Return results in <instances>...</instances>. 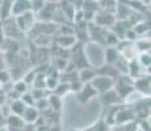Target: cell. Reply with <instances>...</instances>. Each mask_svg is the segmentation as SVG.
<instances>
[{
    "label": "cell",
    "mask_w": 151,
    "mask_h": 131,
    "mask_svg": "<svg viewBox=\"0 0 151 131\" xmlns=\"http://www.w3.org/2000/svg\"><path fill=\"white\" fill-rule=\"evenodd\" d=\"M13 20H14V24H16V26L19 28V30L21 31L22 34H24V33H29V31L32 30V28L34 26V24L37 22L36 14L32 12V11H28V12L13 17Z\"/></svg>",
    "instance_id": "cell-1"
},
{
    "label": "cell",
    "mask_w": 151,
    "mask_h": 131,
    "mask_svg": "<svg viewBox=\"0 0 151 131\" xmlns=\"http://www.w3.org/2000/svg\"><path fill=\"white\" fill-rule=\"evenodd\" d=\"M114 79H110L103 75H96L91 81V85L95 88V91L97 92V94H103V93L108 92L109 89H112L114 87Z\"/></svg>",
    "instance_id": "cell-2"
},
{
    "label": "cell",
    "mask_w": 151,
    "mask_h": 131,
    "mask_svg": "<svg viewBox=\"0 0 151 131\" xmlns=\"http://www.w3.org/2000/svg\"><path fill=\"white\" fill-rule=\"evenodd\" d=\"M58 9V4L57 3H50V1H46L45 7L40 11L38 13L36 14V19L41 22H49V21H53L54 19V14Z\"/></svg>",
    "instance_id": "cell-3"
},
{
    "label": "cell",
    "mask_w": 151,
    "mask_h": 131,
    "mask_svg": "<svg viewBox=\"0 0 151 131\" xmlns=\"http://www.w3.org/2000/svg\"><path fill=\"white\" fill-rule=\"evenodd\" d=\"M96 96H99V94H97V92L95 91L93 87L91 85V83L84 84L83 88L76 93V97H78V101H79V104H87V102H89V101H91L92 98H95Z\"/></svg>",
    "instance_id": "cell-4"
},
{
    "label": "cell",
    "mask_w": 151,
    "mask_h": 131,
    "mask_svg": "<svg viewBox=\"0 0 151 131\" xmlns=\"http://www.w3.org/2000/svg\"><path fill=\"white\" fill-rule=\"evenodd\" d=\"M133 87H134V91L139 92L145 96V97H149L150 96V76L145 75V76H139L137 79L133 80Z\"/></svg>",
    "instance_id": "cell-5"
},
{
    "label": "cell",
    "mask_w": 151,
    "mask_h": 131,
    "mask_svg": "<svg viewBox=\"0 0 151 131\" xmlns=\"http://www.w3.org/2000/svg\"><path fill=\"white\" fill-rule=\"evenodd\" d=\"M30 11V0H12L11 4V17H16Z\"/></svg>",
    "instance_id": "cell-6"
},
{
    "label": "cell",
    "mask_w": 151,
    "mask_h": 131,
    "mask_svg": "<svg viewBox=\"0 0 151 131\" xmlns=\"http://www.w3.org/2000/svg\"><path fill=\"white\" fill-rule=\"evenodd\" d=\"M134 114H137L138 117L147 119L150 115V97H145L142 101H138L135 104V109L133 110Z\"/></svg>",
    "instance_id": "cell-7"
},
{
    "label": "cell",
    "mask_w": 151,
    "mask_h": 131,
    "mask_svg": "<svg viewBox=\"0 0 151 131\" xmlns=\"http://www.w3.org/2000/svg\"><path fill=\"white\" fill-rule=\"evenodd\" d=\"M96 69V75H103V76H106V77H110V79H117L120 76V72L117 71L113 64H106V63H103L101 66H99Z\"/></svg>",
    "instance_id": "cell-8"
},
{
    "label": "cell",
    "mask_w": 151,
    "mask_h": 131,
    "mask_svg": "<svg viewBox=\"0 0 151 131\" xmlns=\"http://www.w3.org/2000/svg\"><path fill=\"white\" fill-rule=\"evenodd\" d=\"M100 97H101V102H103V105H108V106H114V105H117L120 101H122L113 88L109 89L108 92L100 94Z\"/></svg>",
    "instance_id": "cell-9"
},
{
    "label": "cell",
    "mask_w": 151,
    "mask_h": 131,
    "mask_svg": "<svg viewBox=\"0 0 151 131\" xmlns=\"http://www.w3.org/2000/svg\"><path fill=\"white\" fill-rule=\"evenodd\" d=\"M40 115H41V113H40L34 106H27V109H25L24 114H22L21 117L24 119L25 123L34 125L37 122V119L40 118Z\"/></svg>",
    "instance_id": "cell-10"
},
{
    "label": "cell",
    "mask_w": 151,
    "mask_h": 131,
    "mask_svg": "<svg viewBox=\"0 0 151 131\" xmlns=\"http://www.w3.org/2000/svg\"><path fill=\"white\" fill-rule=\"evenodd\" d=\"M120 57H121V54H120V51H118V49L113 46V47L105 49L104 55H103V58H104L103 60H104V63H106V64H114Z\"/></svg>",
    "instance_id": "cell-11"
},
{
    "label": "cell",
    "mask_w": 151,
    "mask_h": 131,
    "mask_svg": "<svg viewBox=\"0 0 151 131\" xmlns=\"http://www.w3.org/2000/svg\"><path fill=\"white\" fill-rule=\"evenodd\" d=\"M96 76V69L93 67H84V68L79 69L78 72V79L82 81L83 84H87V83H91L92 79Z\"/></svg>",
    "instance_id": "cell-12"
},
{
    "label": "cell",
    "mask_w": 151,
    "mask_h": 131,
    "mask_svg": "<svg viewBox=\"0 0 151 131\" xmlns=\"http://www.w3.org/2000/svg\"><path fill=\"white\" fill-rule=\"evenodd\" d=\"M53 42L60 49H70L76 43V38L75 36H58L57 38H53Z\"/></svg>",
    "instance_id": "cell-13"
},
{
    "label": "cell",
    "mask_w": 151,
    "mask_h": 131,
    "mask_svg": "<svg viewBox=\"0 0 151 131\" xmlns=\"http://www.w3.org/2000/svg\"><path fill=\"white\" fill-rule=\"evenodd\" d=\"M135 117L134 112L133 110H127V109H120V110H116V117L114 121L117 123H124V122H129L132 121L133 118Z\"/></svg>",
    "instance_id": "cell-14"
},
{
    "label": "cell",
    "mask_w": 151,
    "mask_h": 131,
    "mask_svg": "<svg viewBox=\"0 0 151 131\" xmlns=\"http://www.w3.org/2000/svg\"><path fill=\"white\" fill-rule=\"evenodd\" d=\"M47 104H49V109L53 110L55 113H59L60 110H62V106H63L62 97L54 94V93H51V94L47 96Z\"/></svg>",
    "instance_id": "cell-15"
},
{
    "label": "cell",
    "mask_w": 151,
    "mask_h": 131,
    "mask_svg": "<svg viewBox=\"0 0 151 131\" xmlns=\"http://www.w3.org/2000/svg\"><path fill=\"white\" fill-rule=\"evenodd\" d=\"M9 110H11V114H14V115H20L21 117L22 114H24L25 109H27V105L22 102L20 98H17V100H13L12 102L9 105Z\"/></svg>",
    "instance_id": "cell-16"
},
{
    "label": "cell",
    "mask_w": 151,
    "mask_h": 131,
    "mask_svg": "<svg viewBox=\"0 0 151 131\" xmlns=\"http://www.w3.org/2000/svg\"><path fill=\"white\" fill-rule=\"evenodd\" d=\"M137 62L138 64L142 67V69H150V64H151V58H150V52H138L137 55Z\"/></svg>",
    "instance_id": "cell-17"
},
{
    "label": "cell",
    "mask_w": 151,
    "mask_h": 131,
    "mask_svg": "<svg viewBox=\"0 0 151 131\" xmlns=\"http://www.w3.org/2000/svg\"><path fill=\"white\" fill-rule=\"evenodd\" d=\"M133 30L137 33V36H139V34H146L147 31H150V24L145 20V21H138L137 24H134L132 26Z\"/></svg>",
    "instance_id": "cell-18"
},
{
    "label": "cell",
    "mask_w": 151,
    "mask_h": 131,
    "mask_svg": "<svg viewBox=\"0 0 151 131\" xmlns=\"http://www.w3.org/2000/svg\"><path fill=\"white\" fill-rule=\"evenodd\" d=\"M135 49L138 52H150V38L137 39L135 41Z\"/></svg>",
    "instance_id": "cell-19"
},
{
    "label": "cell",
    "mask_w": 151,
    "mask_h": 131,
    "mask_svg": "<svg viewBox=\"0 0 151 131\" xmlns=\"http://www.w3.org/2000/svg\"><path fill=\"white\" fill-rule=\"evenodd\" d=\"M54 94L59 96V97H63V96H66L67 93H70V85L68 83H62V81H59L58 83V85L54 88L53 91Z\"/></svg>",
    "instance_id": "cell-20"
},
{
    "label": "cell",
    "mask_w": 151,
    "mask_h": 131,
    "mask_svg": "<svg viewBox=\"0 0 151 131\" xmlns=\"http://www.w3.org/2000/svg\"><path fill=\"white\" fill-rule=\"evenodd\" d=\"M108 130H109V126H108V123H106V121L100 119L97 123H93L92 126H89L88 129L84 131H108Z\"/></svg>",
    "instance_id": "cell-21"
},
{
    "label": "cell",
    "mask_w": 151,
    "mask_h": 131,
    "mask_svg": "<svg viewBox=\"0 0 151 131\" xmlns=\"http://www.w3.org/2000/svg\"><path fill=\"white\" fill-rule=\"evenodd\" d=\"M45 4H46V0H30V11L34 14H37L45 7Z\"/></svg>",
    "instance_id": "cell-22"
},
{
    "label": "cell",
    "mask_w": 151,
    "mask_h": 131,
    "mask_svg": "<svg viewBox=\"0 0 151 131\" xmlns=\"http://www.w3.org/2000/svg\"><path fill=\"white\" fill-rule=\"evenodd\" d=\"M28 84L25 83L24 80H19V81H16V83L13 84V91L16 92V93H19L20 96L22 94V93H25V92H28Z\"/></svg>",
    "instance_id": "cell-23"
},
{
    "label": "cell",
    "mask_w": 151,
    "mask_h": 131,
    "mask_svg": "<svg viewBox=\"0 0 151 131\" xmlns=\"http://www.w3.org/2000/svg\"><path fill=\"white\" fill-rule=\"evenodd\" d=\"M20 100L22 101L27 106H34V102H36V100H34V97H33V94H32L30 92H25V93H22L21 96H20Z\"/></svg>",
    "instance_id": "cell-24"
},
{
    "label": "cell",
    "mask_w": 151,
    "mask_h": 131,
    "mask_svg": "<svg viewBox=\"0 0 151 131\" xmlns=\"http://www.w3.org/2000/svg\"><path fill=\"white\" fill-rule=\"evenodd\" d=\"M11 83V74L8 69H0V85Z\"/></svg>",
    "instance_id": "cell-25"
},
{
    "label": "cell",
    "mask_w": 151,
    "mask_h": 131,
    "mask_svg": "<svg viewBox=\"0 0 151 131\" xmlns=\"http://www.w3.org/2000/svg\"><path fill=\"white\" fill-rule=\"evenodd\" d=\"M70 85V92H74V93H78L80 91V89L83 88V85L84 84L82 83V81L78 79V80H75V81H72V83H70L68 84Z\"/></svg>",
    "instance_id": "cell-26"
},
{
    "label": "cell",
    "mask_w": 151,
    "mask_h": 131,
    "mask_svg": "<svg viewBox=\"0 0 151 131\" xmlns=\"http://www.w3.org/2000/svg\"><path fill=\"white\" fill-rule=\"evenodd\" d=\"M47 131H60V127L58 125H51L50 127H47Z\"/></svg>",
    "instance_id": "cell-27"
},
{
    "label": "cell",
    "mask_w": 151,
    "mask_h": 131,
    "mask_svg": "<svg viewBox=\"0 0 151 131\" xmlns=\"http://www.w3.org/2000/svg\"><path fill=\"white\" fill-rule=\"evenodd\" d=\"M141 1H142V4L146 5V7H149L150 5V0H141Z\"/></svg>",
    "instance_id": "cell-28"
},
{
    "label": "cell",
    "mask_w": 151,
    "mask_h": 131,
    "mask_svg": "<svg viewBox=\"0 0 151 131\" xmlns=\"http://www.w3.org/2000/svg\"><path fill=\"white\" fill-rule=\"evenodd\" d=\"M68 131H82V130H76V129H71V130H68Z\"/></svg>",
    "instance_id": "cell-29"
},
{
    "label": "cell",
    "mask_w": 151,
    "mask_h": 131,
    "mask_svg": "<svg viewBox=\"0 0 151 131\" xmlns=\"http://www.w3.org/2000/svg\"><path fill=\"white\" fill-rule=\"evenodd\" d=\"M0 131H8L7 129H3V130H0Z\"/></svg>",
    "instance_id": "cell-30"
},
{
    "label": "cell",
    "mask_w": 151,
    "mask_h": 131,
    "mask_svg": "<svg viewBox=\"0 0 151 131\" xmlns=\"http://www.w3.org/2000/svg\"><path fill=\"white\" fill-rule=\"evenodd\" d=\"M0 118H3V117H1V113H0Z\"/></svg>",
    "instance_id": "cell-31"
}]
</instances>
